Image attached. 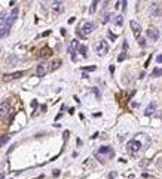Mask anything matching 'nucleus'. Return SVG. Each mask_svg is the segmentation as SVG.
<instances>
[{
  "mask_svg": "<svg viewBox=\"0 0 162 179\" xmlns=\"http://www.w3.org/2000/svg\"><path fill=\"white\" fill-rule=\"evenodd\" d=\"M94 30H95V24H94V22H92V21H85V22L80 25L79 31H77V34L80 36V37H85V36L91 34Z\"/></svg>",
  "mask_w": 162,
  "mask_h": 179,
  "instance_id": "obj_1",
  "label": "nucleus"
},
{
  "mask_svg": "<svg viewBox=\"0 0 162 179\" xmlns=\"http://www.w3.org/2000/svg\"><path fill=\"white\" fill-rule=\"evenodd\" d=\"M141 150V142L140 141H137V139H132V141H129L128 144H127V151H128L131 155H137V153Z\"/></svg>",
  "mask_w": 162,
  "mask_h": 179,
  "instance_id": "obj_2",
  "label": "nucleus"
},
{
  "mask_svg": "<svg viewBox=\"0 0 162 179\" xmlns=\"http://www.w3.org/2000/svg\"><path fill=\"white\" fill-rule=\"evenodd\" d=\"M149 15L150 17H161L162 15V3H158V2H155L152 3L150 6H149Z\"/></svg>",
  "mask_w": 162,
  "mask_h": 179,
  "instance_id": "obj_3",
  "label": "nucleus"
},
{
  "mask_svg": "<svg viewBox=\"0 0 162 179\" xmlns=\"http://www.w3.org/2000/svg\"><path fill=\"white\" fill-rule=\"evenodd\" d=\"M95 52H97V55L104 56L109 52V44H107V42L106 40H100V42L95 44Z\"/></svg>",
  "mask_w": 162,
  "mask_h": 179,
  "instance_id": "obj_4",
  "label": "nucleus"
},
{
  "mask_svg": "<svg viewBox=\"0 0 162 179\" xmlns=\"http://www.w3.org/2000/svg\"><path fill=\"white\" fill-rule=\"evenodd\" d=\"M51 10L54 15H60L63 13V10H64V3L63 2H52L51 3Z\"/></svg>",
  "mask_w": 162,
  "mask_h": 179,
  "instance_id": "obj_5",
  "label": "nucleus"
},
{
  "mask_svg": "<svg viewBox=\"0 0 162 179\" xmlns=\"http://www.w3.org/2000/svg\"><path fill=\"white\" fill-rule=\"evenodd\" d=\"M26 74V71H15V73H10V74H5L3 76V82H12V80H17L19 77H22Z\"/></svg>",
  "mask_w": 162,
  "mask_h": 179,
  "instance_id": "obj_6",
  "label": "nucleus"
},
{
  "mask_svg": "<svg viewBox=\"0 0 162 179\" xmlns=\"http://www.w3.org/2000/svg\"><path fill=\"white\" fill-rule=\"evenodd\" d=\"M46 73H48V64H45V62L39 64L37 68H36V76L43 77V76H46Z\"/></svg>",
  "mask_w": 162,
  "mask_h": 179,
  "instance_id": "obj_7",
  "label": "nucleus"
},
{
  "mask_svg": "<svg viewBox=\"0 0 162 179\" xmlns=\"http://www.w3.org/2000/svg\"><path fill=\"white\" fill-rule=\"evenodd\" d=\"M18 13H19V9H18V8H14V9H12L10 15L8 17V22H6V25H8V27H12L14 21H15V19L18 18Z\"/></svg>",
  "mask_w": 162,
  "mask_h": 179,
  "instance_id": "obj_8",
  "label": "nucleus"
},
{
  "mask_svg": "<svg viewBox=\"0 0 162 179\" xmlns=\"http://www.w3.org/2000/svg\"><path fill=\"white\" fill-rule=\"evenodd\" d=\"M146 34H147V37L150 40H158L159 39V30L158 28H147Z\"/></svg>",
  "mask_w": 162,
  "mask_h": 179,
  "instance_id": "obj_9",
  "label": "nucleus"
},
{
  "mask_svg": "<svg viewBox=\"0 0 162 179\" xmlns=\"http://www.w3.org/2000/svg\"><path fill=\"white\" fill-rule=\"evenodd\" d=\"M9 101H5V102H2L0 104V120L3 119L6 114H8V111H9Z\"/></svg>",
  "mask_w": 162,
  "mask_h": 179,
  "instance_id": "obj_10",
  "label": "nucleus"
},
{
  "mask_svg": "<svg viewBox=\"0 0 162 179\" xmlns=\"http://www.w3.org/2000/svg\"><path fill=\"white\" fill-rule=\"evenodd\" d=\"M129 25H131V28H132V33H134V36H136V37H140V34H141L140 24H137L136 21H131V22H129Z\"/></svg>",
  "mask_w": 162,
  "mask_h": 179,
  "instance_id": "obj_11",
  "label": "nucleus"
},
{
  "mask_svg": "<svg viewBox=\"0 0 162 179\" xmlns=\"http://www.w3.org/2000/svg\"><path fill=\"white\" fill-rule=\"evenodd\" d=\"M61 64H63L61 59H54L51 64L48 65V71H55V70H58L61 67Z\"/></svg>",
  "mask_w": 162,
  "mask_h": 179,
  "instance_id": "obj_12",
  "label": "nucleus"
},
{
  "mask_svg": "<svg viewBox=\"0 0 162 179\" xmlns=\"http://www.w3.org/2000/svg\"><path fill=\"white\" fill-rule=\"evenodd\" d=\"M156 107H158V104L155 102V101H152V102L149 104V107L146 108V111H144V114L146 116H152L155 111H156Z\"/></svg>",
  "mask_w": 162,
  "mask_h": 179,
  "instance_id": "obj_13",
  "label": "nucleus"
},
{
  "mask_svg": "<svg viewBox=\"0 0 162 179\" xmlns=\"http://www.w3.org/2000/svg\"><path fill=\"white\" fill-rule=\"evenodd\" d=\"M77 48H79V42H77V40H71L70 46H68V52L71 53V56L75 55V52L77 51Z\"/></svg>",
  "mask_w": 162,
  "mask_h": 179,
  "instance_id": "obj_14",
  "label": "nucleus"
},
{
  "mask_svg": "<svg viewBox=\"0 0 162 179\" xmlns=\"http://www.w3.org/2000/svg\"><path fill=\"white\" fill-rule=\"evenodd\" d=\"M103 154L113 155V150H111L110 147H100V150H98V155H103Z\"/></svg>",
  "mask_w": 162,
  "mask_h": 179,
  "instance_id": "obj_15",
  "label": "nucleus"
},
{
  "mask_svg": "<svg viewBox=\"0 0 162 179\" xmlns=\"http://www.w3.org/2000/svg\"><path fill=\"white\" fill-rule=\"evenodd\" d=\"M51 53H52V51L49 49V48H43L42 51L37 53V56H40V58H46V56H51Z\"/></svg>",
  "mask_w": 162,
  "mask_h": 179,
  "instance_id": "obj_16",
  "label": "nucleus"
},
{
  "mask_svg": "<svg viewBox=\"0 0 162 179\" xmlns=\"http://www.w3.org/2000/svg\"><path fill=\"white\" fill-rule=\"evenodd\" d=\"M9 33H10V27L5 25L0 28V39H5L6 36H9Z\"/></svg>",
  "mask_w": 162,
  "mask_h": 179,
  "instance_id": "obj_17",
  "label": "nucleus"
},
{
  "mask_svg": "<svg viewBox=\"0 0 162 179\" xmlns=\"http://www.w3.org/2000/svg\"><path fill=\"white\" fill-rule=\"evenodd\" d=\"M8 17H9L8 12H2V13H0V28L6 25V22H8Z\"/></svg>",
  "mask_w": 162,
  "mask_h": 179,
  "instance_id": "obj_18",
  "label": "nucleus"
},
{
  "mask_svg": "<svg viewBox=\"0 0 162 179\" xmlns=\"http://www.w3.org/2000/svg\"><path fill=\"white\" fill-rule=\"evenodd\" d=\"M115 24H116V25H122V24H124V17H122V15H116V17H115Z\"/></svg>",
  "mask_w": 162,
  "mask_h": 179,
  "instance_id": "obj_19",
  "label": "nucleus"
},
{
  "mask_svg": "<svg viewBox=\"0 0 162 179\" xmlns=\"http://www.w3.org/2000/svg\"><path fill=\"white\" fill-rule=\"evenodd\" d=\"M9 139H10L9 135H3V136H0V147H3L6 142H9Z\"/></svg>",
  "mask_w": 162,
  "mask_h": 179,
  "instance_id": "obj_20",
  "label": "nucleus"
},
{
  "mask_svg": "<svg viewBox=\"0 0 162 179\" xmlns=\"http://www.w3.org/2000/svg\"><path fill=\"white\" fill-rule=\"evenodd\" d=\"M159 76H162V68L153 70V73H152V77H159Z\"/></svg>",
  "mask_w": 162,
  "mask_h": 179,
  "instance_id": "obj_21",
  "label": "nucleus"
},
{
  "mask_svg": "<svg viewBox=\"0 0 162 179\" xmlns=\"http://www.w3.org/2000/svg\"><path fill=\"white\" fill-rule=\"evenodd\" d=\"M79 52H80L82 56H85L86 58V46H79Z\"/></svg>",
  "mask_w": 162,
  "mask_h": 179,
  "instance_id": "obj_22",
  "label": "nucleus"
},
{
  "mask_svg": "<svg viewBox=\"0 0 162 179\" xmlns=\"http://www.w3.org/2000/svg\"><path fill=\"white\" fill-rule=\"evenodd\" d=\"M138 43H140V46H141V48H144V46H146V39H143V37H138Z\"/></svg>",
  "mask_w": 162,
  "mask_h": 179,
  "instance_id": "obj_23",
  "label": "nucleus"
},
{
  "mask_svg": "<svg viewBox=\"0 0 162 179\" xmlns=\"http://www.w3.org/2000/svg\"><path fill=\"white\" fill-rule=\"evenodd\" d=\"M97 5H98V2H92V5H91V13H94V12H95Z\"/></svg>",
  "mask_w": 162,
  "mask_h": 179,
  "instance_id": "obj_24",
  "label": "nucleus"
},
{
  "mask_svg": "<svg viewBox=\"0 0 162 179\" xmlns=\"http://www.w3.org/2000/svg\"><path fill=\"white\" fill-rule=\"evenodd\" d=\"M110 21V15L107 13V15H104V18H103V24H106V22H109Z\"/></svg>",
  "mask_w": 162,
  "mask_h": 179,
  "instance_id": "obj_25",
  "label": "nucleus"
},
{
  "mask_svg": "<svg viewBox=\"0 0 162 179\" xmlns=\"http://www.w3.org/2000/svg\"><path fill=\"white\" fill-rule=\"evenodd\" d=\"M109 37H110V39L113 40V42H115V40L118 39V36H116V34H113V33H110V31H109Z\"/></svg>",
  "mask_w": 162,
  "mask_h": 179,
  "instance_id": "obj_26",
  "label": "nucleus"
},
{
  "mask_svg": "<svg viewBox=\"0 0 162 179\" xmlns=\"http://www.w3.org/2000/svg\"><path fill=\"white\" fill-rule=\"evenodd\" d=\"M116 175H118V173H116V172H110V173H109V178H110V179L116 178Z\"/></svg>",
  "mask_w": 162,
  "mask_h": 179,
  "instance_id": "obj_27",
  "label": "nucleus"
},
{
  "mask_svg": "<svg viewBox=\"0 0 162 179\" xmlns=\"http://www.w3.org/2000/svg\"><path fill=\"white\" fill-rule=\"evenodd\" d=\"M125 56H127V55H125V52H124V53H120L119 58H118V61H124L125 59Z\"/></svg>",
  "mask_w": 162,
  "mask_h": 179,
  "instance_id": "obj_28",
  "label": "nucleus"
},
{
  "mask_svg": "<svg viewBox=\"0 0 162 179\" xmlns=\"http://www.w3.org/2000/svg\"><path fill=\"white\" fill-rule=\"evenodd\" d=\"M94 70H95V67H85L83 71H94Z\"/></svg>",
  "mask_w": 162,
  "mask_h": 179,
  "instance_id": "obj_29",
  "label": "nucleus"
},
{
  "mask_svg": "<svg viewBox=\"0 0 162 179\" xmlns=\"http://www.w3.org/2000/svg\"><path fill=\"white\" fill-rule=\"evenodd\" d=\"M156 61H158V64H162V55H158V56H156Z\"/></svg>",
  "mask_w": 162,
  "mask_h": 179,
  "instance_id": "obj_30",
  "label": "nucleus"
},
{
  "mask_svg": "<svg viewBox=\"0 0 162 179\" xmlns=\"http://www.w3.org/2000/svg\"><path fill=\"white\" fill-rule=\"evenodd\" d=\"M127 49H128V42L125 40V42H124V51H127Z\"/></svg>",
  "mask_w": 162,
  "mask_h": 179,
  "instance_id": "obj_31",
  "label": "nucleus"
},
{
  "mask_svg": "<svg viewBox=\"0 0 162 179\" xmlns=\"http://www.w3.org/2000/svg\"><path fill=\"white\" fill-rule=\"evenodd\" d=\"M52 175H54V176H58V175H60V170H54V173H52Z\"/></svg>",
  "mask_w": 162,
  "mask_h": 179,
  "instance_id": "obj_32",
  "label": "nucleus"
},
{
  "mask_svg": "<svg viewBox=\"0 0 162 179\" xmlns=\"http://www.w3.org/2000/svg\"><path fill=\"white\" fill-rule=\"evenodd\" d=\"M5 178V175H3V173H0V179H3Z\"/></svg>",
  "mask_w": 162,
  "mask_h": 179,
  "instance_id": "obj_33",
  "label": "nucleus"
}]
</instances>
